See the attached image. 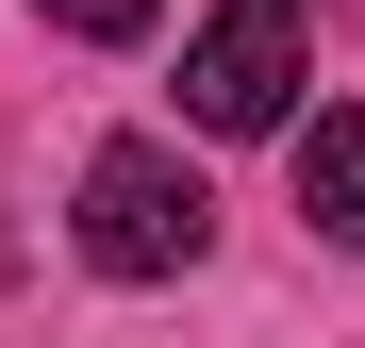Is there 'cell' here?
<instances>
[{"label": "cell", "mask_w": 365, "mask_h": 348, "mask_svg": "<svg viewBox=\"0 0 365 348\" xmlns=\"http://www.w3.org/2000/svg\"><path fill=\"white\" fill-rule=\"evenodd\" d=\"M83 265L100 282H182V265H200V232H216V199H200V166H182V149H150V133H116L100 166H83Z\"/></svg>", "instance_id": "cell-1"}, {"label": "cell", "mask_w": 365, "mask_h": 348, "mask_svg": "<svg viewBox=\"0 0 365 348\" xmlns=\"http://www.w3.org/2000/svg\"><path fill=\"white\" fill-rule=\"evenodd\" d=\"M182 116L200 133H282L299 116V0H216L182 50Z\"/></svg>", "instance_id": "cell-2"}, {"label": "cell", "mask_w": 365, "mask_h": 348, "mask_svg": "<svg viewBox=\"0 0 365 348\" xmlns=\"http://www.w3.org/2000/svg\"><path fill=\"white\" fill-rule=\"evenodd\" d=\"M299 216H316L332 249H365V116H316V133H299Z\"/></svg>", "instance_id": "cell-3"}, {"label": "cell", "mask_w": 365, "mask_h": 348, "mask_svg": "<svg viewBox=\"0 0 365 348\" xmlns=\"http://www.w3.org/2000/svg\"><path fill=\"white\" fill-rule=\"evenodd\" d=\"M34 17H50V33H83V50H133V33H150V0H34Z\"/></svg>", "instance_id": "cell-4"}]
</instances>
